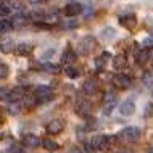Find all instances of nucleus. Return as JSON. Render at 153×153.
<instances>
[{"mask_svg": "<svg viewBox=\"0 0 153 153\" xmlns=\"http://www.w3.org/2000/svg\"><path fill=\"white\" fill-rule=\"evenodd\" d=\"M11 153H23L21 145H13V147H11Z\"/></svg>", "mask_w": 153, "mask_h": 153, "instance_id": "obj_35", "label": "nucleus"}, {"mask_svg": "<svg viewBox=\"0 0 153 153\" xmlns=\"http://www.w3.org/2000/svg\"><path fill=\"white\" fill-rule=\"evenodd\" d=\"M82 7L81 3H77V2H71V3H68V5L65 7V15L66 16H76V15H79L82 13Z\"/></svg>", "mask_w": 153, "mask_h": 153, "instance_id": "obj_10", "label": "nucleus"}, {"mask_svg": "<svg viewBox=\"0 0 153 153\" xmlns=\"http://www.w3.org/2000/svg\"><path fill=\"white\" fill-rule=\"evenodd\" d=\"M148 153H153V147H150V148H148Z\"/></svg>", "mask_w": 153, "mask_h": 153, "instance_id": "obj_40", "label": "nucleus"}, {"mask_svg": "<svg viewBox=\"0 0 153 153\" xmlns=\"http://www.w3.org/2000/svg\"><path fill=\"white\" fill-rule=\"evenodd\" d=\"M36 98L37 102H50L55 98V94H53V90L48 87V85H39V87L36 89Z\"/></svg>", "mask_w": 153, "mask_h": 153, "instance_id": "obj_2", "label": "nucleus"}, {"mask_svg": "<svg viewBox=\"0 0 153 153\" xmlns=\"http://www.w3.org/2000/svg\"><path fill=\"white\" fill-rule=\"evenodd\" d=\"M119 113L123 114V116H132V114L135 113V103L132 98H127V100H124L121 105H119Z\"/></svg>", "mask_w": 153, "mask_h": 153, "instance_id": "obj_6", "label": "nucleus"}, {"mask_svg": "<svg viewBox=\"0 0 153 153\" xmlns=\"http://www.w3.org/2000/svg\"><path fill=\"white\" fill-rule=\"evenodd\" d=\"M77 114H81V116L84 118H89L90 116V111H92V106H90L89 102H81L79 105H77Z\"/></svg>", "mask_w": 153, "mask_h": 153, "instance_id": "obj_13", "label": "nucleus"}, {"mask_svg": "<svg viewBox=\"0 0 153 153\" xmlns=\"http://www.w3.org/2000/svg\"><path fill=\"white\" fill-rule=\"evenodd\" d=\"M102 37L106 40H113L114 37H116V31H114L113 27H105V29L102 31Z\"/></svg>", "mask_w": 153, "mask_h": 153, "instance_id": "obj_23", "label": "nucleus"}, {"mask_svg": "<svg viewBox=\"0 0 153 153\" xmlns=\"http://www.w3.org/2000/svg\"><path fill=\"white\" fill-rule=\"evenodd\" d=\"M68 153H82V150H81V148H77V147H74V148H71Z\"/></svg>", "mask_w": 153, "mask_h": 153, "instance_id": "obj_37", "label": "nucleus"}, {"mask_svg": "<svg viewBox=\"0 0 153 153\" xmlns=\"http://www.w3.org/2000/svg\"><path fill=\"white\" fill-rule=\"evenodd\" d=\"M61 60L65 61V63H68V65H71L74 60H76V52L74 50H71V48H68L63 55H61Z\"/></svg>", "mask_w": 153, "mask_h": 153, "instance_id": "obj_18", "label": "nucleus"}, {"mask_svg": "<svg viewBox=\"0 0 153 153\" xmlns=\"http://www.w3.org/2000/svg\"><path fill=\"white\" fill-rule=\"evenodd\" d=\"M152 68H153V61H152Z\"/></svg>", "mask_w": 153, "mask_h": 153, "instance_id": "obj_43", "label": "nucleus"}, {"mask_svg": "<svg viewBox=\"0 0 153 153\" xmlns=\"http://www.w3.org/2000/svg\"><path fill=\"white\" fill-rule=\"evenodd\" d=\"M65 26H66V27H76L77 23H76V21H69V23H66Z\"/></svg>", "mask_w": 153, "mask_h": 153, "instance_id": "obj_36", "label": "nucleus"}, {"mask_svg": "<svg viewBox=\"0 0 153 153\" xmlns=\"http://www.w3.org/2000/svg\"><path fill=\"white\" fill-rule=\"evenodd\" d=\"M65 73H66V76L68 77H71V79H76V77H79V68H76V66H73V65H68L65 68Z\"/></svg>", "mask_w": 153, "mask_h": 153, "instance_id": "obj_17", "label": "nucleus"}, {"mask_svg": "<svg viewBox=\"0 0 153 153\" xmlns=\"http://www.w3.org/2000/svg\"><path fill=\"white\" fill-rule=\"evenodd\" d=\"M31 3H42V2H45V0H29Z\"/></svg>", "mask_w": 153, "mask_h": 153, "instance_id": "obj_39", "label": "nucleus"}, {"mask_svg": "<svg viewBox=\"0 0 153 153\" xmlns=\"http://www.w3.org/2000/svg\"><path fill=\"white\" fill-rule=\"evenodd\" d=\"M97 90H98V81L95 79V77H89V79L84 82V92L92 95V94L97 92Z\"/></svg>", "mask_w": 153, "mask_h": 153, "instance_id": "obj_11", "label": "nucleus"}, {"mask_svg": "<svg viewBox=\"0 0 153 153\" xmlns=\"http://www.w3.org/2000/svg\"><path fill=\"white\" fill-rule=\"evenodd\" d=\"M113 85H116L119 89H129L132 87V79L129 76H124V74H116V76H113Z\"/></svg>", "mask_w": 153, "mask_h": 153, "instance_id": "obj_5", "label": "nucleus"}, {"mask_svg": "<svg viewBox=\"0 0 153 153\" xmlns=\"http://www.w3.org/2000/svg\"><path fill=\"white\" fill-rule=\"evenodd\" d=\"M108 153H114V152H108Z\"/></svg>", "mask_w": 153, "mask_h": 153, "instance_id": "obj_44", "label": "nucleus"}, {"mask_svg": "<svg viewBox=\"0 0 153 153\" xmlns=\"http://www.w3.org/2000/svg\"><path fill=\"white\" fill-rule=\"evenodd\" d=\"M8 73H10V68H8L5 63H0V79L8 77Z\"/></svg>", "mask_w": 153, "mask_h": 153, "instance_id": "obj_28", "label": "nucleus"}, {"mask_svg": "<svg viewBox=\"0 0 153 153\" xmlns=\"http://www.w3.org/2000/svg\"><path fill=\"white\" fill-rule=\"evenodd\" d=\"M143 82H145V85H153V76L150 73H145V76H143Z\"/></svg>", "mask_w": 153, "mask_h": 153, "instance_id": "obj_32", "label": "nucleus"}, {"mask_svg": "<svg viewBox=\"0 0 153 153\" xmlns=\"http://www.w3.org/2000/svg\"><path fill=\"white\" fill-rule=\"evenodd\" d=\"M8 94H10V90H8V89L0 87V100H7V98H8Z\"/></svg>", "mask_w": 153, "mask_h": 153, "instance_id": "obj_33", "label": "nucleus"}, {"mask_svg": "<svg viewBox=\"0 0 153 153\" xmlns=\"http://www.w3.org/2000/svg\"><path fill=\"white\" fill-rule=\"evenodd\" d=\"M103 110H105V114H110L111 111L114 110V106H116L118 103V97L116 94L113 92V90H106L105 94H103Z\"/></svg>", "mask_w": 153, "mask_h": 153, "instance_id": "obj_1", "label": "nucleus"}, {"mask_svg": "<svg viewBox=\"0 0 153 153\" xmlns=\"http://www.w3.org/2000/svg\"><path fill=\"white\" fill-rule=\"evenodd\" d=\"M150 60V50L148 48H142V50H135V61L139 65H143Z\"/></svg>", "mask_w": 153, "mask_h": 153, "instance_id": "obj_12", "label": "nucleus"}, {"mask_svg": "<svg viewBox=\"0 0 153 153\" xmlns=\"http://www.w3.org/2000/svg\"><path fill=\"white\" fill-rule=\"evenodd\" d=\"M0 50L5 52V53L11 52V50H13V42H10V40H8V42H3L2 45H0Z\"/></svg>", "mask_w": 153, "mask_h": 153, "instance_id": "obj_29", "label": "nucleus"}, {"mask_svg": "<svg viewBox=\"0 0 153 153\" xmlns=\"http://www.w3.org/2000/svg\"><path fill=\"white\" fill-rule=\"evenodd\" d=\"M92 147L94 150L97 152H103V150H108L110 147V137L108 135H95V137L92 139Z\"/></svg>", "mask_w": 153, "mask_h": 153, "instance_id": "obj_4", "label": "nucleus"}, {"mask_svg": "<svg viewBox=\"0 0 153 153\" xmlns=\"http://www.w3.org/2000/svg\"><path fill=\"white\" fill-rule=\"evenodd\" d=\"M42 69L45 73H50V74H58L60 73V66L58 65H52V63H45L42 66Z\"/></svg>", "mask_w": 153, "mask_h": 153, "instance_id": "obj_25", "label": "nucleus"}, {"mask_svg": "<svg viewBox=\"0 0 153 153\" xmlns=\"http://www.w3.org/2000/svg\"><path fill=\"white\" fill-rule=\"evenodd\" d=\"M145 118H150L152 114H153V103H147L145 105Z\"/></svg>", "mask_w": 153, "mask_h": 153, "instance_id": "obj_31", "label": "nucleus"}, {"mask_svg": "<svg viewBox=\"0 0 153 153\" xmlns=\"http://www.w3.org/2000/svg\"><path fill=\"white\" fill-rule=\"evenodd\" d=\"M0 116H2V108H0Z\"/></svg>", "mask_w": 153, "mask_h": 153, "instance_id": "obj_41", "label": "nucleus"}, {"mask_svg": "<svg viewBox=\"0 0 153 153\" xmlns=\"http://www.w3.org/2000/svg\"><path fill=\"white\" fill-rule=\"evenodd\" d=\"M63 129H65V123L61 121V119H53V121H50V123L47 124V127H45V131H47L50 135L60 134Z\"/></svg>", "mask_w": 153, "mask_h": 153, "instance_id": "obj_7", "label": "nucleus"}, {"mask_svg": "<svg viewBox=\"0 0 153 153\" xmlns=\"http://www.w3.org/2000/svg\"><path fill=\"white\" fill-rule=\"evenodd\" d=\"M126 65H127V60H126V56H124V55H116L113 58L114 69H123V68H126Z\"/></svg>", "mask_w": 153, "mask_h": 153, "instance_id": "obj_16", "label": "nucleus"}, {"mask_svg": "<svg viewBox=\"0 0 153 153\" xmlns=\"http://www.w3.org/2000/svg\"><path fill=\"white\" fill-rule=\"evenodd\" d=\"M106 58H110L108 53H103V55H100V56H97V58H95V66H97L98 71L105 68V65H106Z\"/></svg>", "mask_w": 153, "mask_h": 153, "instance_id": "obj_20", "label": "nucleus"}, {"mask_svg": "<svg viewBox=\"0 0 153 153\" xmlns=\"http://www.w3.org/2000/svg\"><path fill=\"white\" fill-rule=\"evenodd\" d=\"M121 137H123V140H126V142H137L140 139V129L135 126H129V127H126V129H123Z\"/></svg>", "mask_w": 153, "mask_h": 153, "instance_id": "obj_3", "label": "nucleus"}, {"mask_svg": "<svg viewBox=\"0 0 153 153\" xmlns=\"http://www.w3.org/2000/svg\"><path fill=\"white\" fill-rule=\"evenodd\" d=\"M10 113H11V114L19 113V106H18V103H11V105H10Z\"/></svg>", "mask_w": 153, "mask_h": 153, "instance_id": "obj_34", "label": "nucleus"}, {"mask_svg": "<svg viewBox=\"0 0 153 153\" xmlns=\"http://www.w3.org/2000/svg\"><path fill=\"white\" fill-rule=\"evenodd\" d=\"M42 21L45 23V24H56L60 21V16H58V13H52V15H45L44 16V19Z\"/></svg>", "mask_w": 153, "mask_h": 153, "instance_id": "obj_24", "label": "nucleus"}, {"mask_svg": "<svg viewBox=\"0 0 153 153\" xmlns=\"http://www.w3.org/2000/svg\"><path fill=\"white\" fill-rule=\"evenodd\" d=\"M21 98H24V89L23 87H13L8 94V98L7 100L10 103H18Z\"/></svg>", "mask_w": 153, "mask_h": 153, "instance_id": "obj_9", "label": "nucleus"}, {"mask_svg": "<svg viewBox=\"0 0 153 153\" xmlns=\"http://www.w3.org/2000/svg\"><path fill=\"white\" fill-rule=\"evenodd\" d=\"M90 50H92V48H90V47H87L84 40H82V42L79 44V53H84V55H85V53H89Z\"/></svg>", "mask_w": 153, "mask_h": 153, "instance_id": "obj_30", "label": "nucleus"}, {"mask_svg": "<svg viewBox=\"0 0 153 153\" xmlns=\"http://www.w3.org/2000/svg\"><path fill=\"white\" fill-rule=\"evenodd\" d=\"M26 21H27V16L19 13V15H16V16L11 18V26L13 27H23L24 24H26Z\"/></svg>", "mask_w": 153, "mask_h": 153, "instance_id": "obj_14", "label": "nucleus"}, {"mask_svg": "<svg viewBox=\"0 0 153 153\" xmlns=\"http://www.w3.org/2000/svg\"><path fill=\"white\" fill-rule=\"evenodd\" d=\"M32 52V45L31 44H19L18 47H16V53H19V55H27V53Z\"/></svg>", "mask_w": 153, "mask_h": 153, "instance_id": "obj_21", "label": "nucleus"}, {"mask_svg": "<svg viewBox=\"0 0 153 153\" xmlns=\"http://www.w3.org/2000/svg\"><path fill=\"white\" fill-rule=\"evenodd\" d=\"M121 24H123V26H126V27H129V29L135 27V24H137V21H135V16L134 15L121 16Z\"/></svg>", "mask_w": 153, "mask_h": 153, "instance_id": "obj_15", "label": "nucleus"}, {"mask_svg": "<svg viewBox=\"0 0 153 153\" xmlns=\"http://www.w3.org/2000/svg\"><path fill=\"white\" fill-rule=\"evenodd\" d=\"M37 103H39V102H37L36 95H24V106H26L27 110L34 108Z\"/></svg>", "mask_w": 153, "mask_h": 153, "instance_id": "obj_19", "label": "nucleus"}, {"mask_svg": "<svg viewBox=\"0 0 153 153\" xmlns=\"http://www.w3.org/2000/svg\"><path fill=\"white\" fill-rule=\"evenodd\" d=\"M40 143H42L40 139L37 137V135H34V134H26L23 137V145L27 147V148H37Z\"/></svg>", "mask_w": 153, "mask_h": 153, "instance_id": "obj_8", "label": "nucleus"}, {"mask_svg": "<svg viewBox=\"0 0 153 153\" xmlns=\"http://www.w3.org/2000/svg\"><path fill=\"white\" fill-rule=\"evenodd\" d=\"M11 13V8L8 5V2H2L0 3V16H8Z\"/></svg>", "mask_w": 153, "mask_h": 153, "instance_id": "obj_27", "label": "nucleus"}, {"mask_svg": "<svg viewBox=\"0 0 153 153\" xmlns=\"http://www.w3.org/2000/svg\"><path fill=\"white\" fill-rule=\"evenodd\" d=\"M42 147L45 150H58V143L52 139H44L42 140Z\"/></svg>", "mask_w": 153, "mask_h": 153, "instance_id": "obj_22", "label": "nucleus"}, {"mask_svg": "<svg viewBox=\"0 0 153 153\" xmlns=\"http://www.w3.org/2000/svg\"><path fill=\"white\" fill-rule=\"evenodd\" d=\"M153 44V39H152V37H150V39H145V40H143V45H145V47H147V45H152Z\"/></svg>", "mask_w": 153, "mask_h": 153, "instance_id": "obj_38", "label": "nucleus"}, {"mask_svg": "<svg viewBox=\"0 0 153 153\" xmlns=\"http://www.w3.org/2000/svg\"><path fill=\"white\" fill-rule=\"evenodd\" d=\"M11 29H13V26H11V21H7V19L0 21V34H7V32H10Z\"/></svg>", "mask_w": 153, "mask_h": 153, "instance_id": "obj_26", "label": "nucleus"}, {"mask_svg": "<svg viewBox=\"0 0 153 153\" xmlns=\"http://www.w3.org/2000/svg\"><path fill=\"white\" fill-rule=\"evenodd\" d=\"M123 153H132V152H123Z\"/></svg>", "mask_w": 153, "mask_h": 153, "instance_id": "obj_42", "label": "nucleus"}]
</instances>
